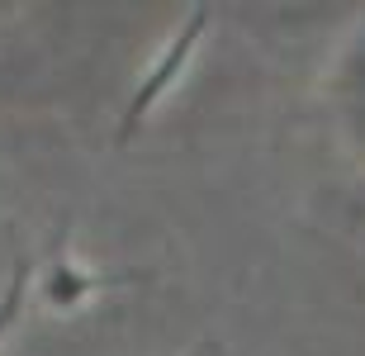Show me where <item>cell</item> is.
<instances>
[{
	"instance_id": "6da1fadb",
	"label": "cell",
	"mask_w": 365,
	"mask_h": 356,
	"mask_svg": "<svg viewBox=\"0 0 365 356\" xmlns=\"http://www.w3.org/2000/svg\"><path fill=\"white\" fill-rule=\"evenodd\" d=\"M204 29H209V5H200V10L190 14V24L180 29V34H176L171 43H166V53L157 57V67L148 71V81H143V86L133 91V100H128V110H123L119 128H114V143H119V148H123V143H133L138 123L148 119V110H152V100H157V96L166 91V86H171V81L180 76V67H185L190 53H195V43L204 39Z\"/></svg>"
},
{
	"instance_id": "7a4b0ae2",
	"label": "cell",
	"mask_w": 365,
	"mask_h": 356,
	"mask_svg": "<svg viewBox=\"0 0 365 356\" xmlns=\"http://www.w3.org/2000/svg\"><path fill=\"white\" fill-rule=\"evenodd\" d=\"M95 285H100L95 275L71 271L67 261H53V271H48V280H43V290H48V300H53V304H76L86 290H95Z\"/></svg>"
},
{
	"instance_id": "3957f363",
	"label": "cell",
	"mask_w": 365,
	"mask_h": 356,
	"mask_svg": "<svg viewBox=\"0 0 365 356\" xmlns=\"http://www.w3.org/2000/svg\"><path fill=\"white\" fill-rule=\"evenodd\" d=\"M24 285H29V261L19 257V261H14V275H10V290L0 295V337H5V328L14 323L19 304H24Z\"/></svg>"
}]
</instances>
